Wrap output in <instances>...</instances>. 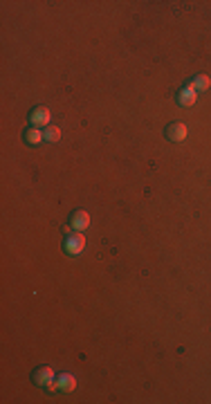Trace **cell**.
<instances>
[{
    "label": "cell",
    "mask_w": 211,
    "mask_h": 404,
    "mask_svg": "<svg viewBox=\"0 0 211 404\" xmlns=\"http://www.w3.org/2000/svg\"><path fill=\"white\" fill-rule=\"evenodd\" d=\"M59 386L63 391H74V377H72V375H68V373H63L59 377Z\"/></svg>",
    "instance_id": "cell-8"
},
{
    "label": "cell",
    "mask_w": 211,
    "mask_h": 404,
    "mask_svg": "<svg viewBox=\"0 0 211 404\" xmlns=\"http://www.w3.org/2000/svg\"><path fill=\"white\" fill-rule=\"evenodd\" d=\"M166 137H169L171 141H182L186 137V126L184 124H180V121L169 124V128H166Z\"/></svg>",
    "instance_id": "cell-4"
},
{
    "label": "cell",
    "mask_w": 211,
    "mask_h": 404,
    "mask_svg": "<svg viewBox=\"0 0 211 404\" xmlns=\"http://www.w3.org/2000/svg\"><path fill=\"white\" fill-rule=\"evenodd\" d=\"M66 252L72 254V256H76V254H81V249L86 247V238L81 236V234H72V236L66 238Z\"/></svg>",
    "instance_id": "cell-2"
},
{
    "label": "cell",
    "mask_w": 211,
    "mask_h": 404,
    "mask_svg": "<svg viewBox=\"0 0 211 404\" xmlns=\"http://www.w3.org/2000/svg\"><path fill=\"white\" fill-rule=\"evenodd\" d=\"M50 117H52V112L45 106H38L30 112V119L34 126H50Z\"/></svg>",
    "instance_id": "cell-3"
},
{
    "label": "cell",
    "mask_w": 211,
    "mask_h": 404,
    "mask_svg": "<svg viewBox=\"0 0 211 404\" xmlns=\"http://www.w3.org/2000/svg\"><path fill=\"white\" fill-rule=\"evenodd\" d=\"M196 101H198V95H196V90H193L191 86H186L184 90H180V95H177V103H180V106H184V108L193 106Z\"/></svg>",
    "instance_id": "cell-5"
},
{
    "label": "cell",
    "mask_w": 211,
    "mask_h": 404,
    "mask_svg": "<svg viewBox=\"0 0 211 404\" xmlns=\"http://www.w3.org/2000/svg\"><path fill=\"white\" fill-rule=\"evenodd\" d=\"M72 222V227L79 229V232H83V229H88V225H90V216H88L86 211H74L70 218Z\"/></svg>",
    "instance_id": "cell-6"
},
{
    "label": "cell",
    "mask_w": 211,
    "mask_h": 404,
    "mask_svg": "<svg viewBox=\"0 0 211 404\" xmlns=\"http://www.w3.org/2000/svg\"><path fill=\"white\" fill-rule=\"evenodd\" d=\"M25 141L27 144H40V141H43V135H40V131H36V128H30V131L25 133Z\"/></svg>",
    "instance_id": "cell-9"
},
{
    "label": "cell",
    "mask_w": 211,
    "mask_h": 404,
    "mask_svg": "<svg viewBox=\"0 0 211 404\" xmlns=\"http://www.w3.org/2000/svg\"><path fill=\"white\" fill-rule=\"evenodd\" d=\"M45 139H47V141H59V139H61V128H56V126H47V131H45Z\"/></svg>",
    "instance_id": "cell-10"
},
{
    "label": "cell",
    "mask_w": 211,
    "mask_h": 404,
    "mask_svg": "<svg viewBox=\"0 0 211 404\" xmlns=\"http://www.w3.org/2000/svg\"><path fill=\"white\" fill-rule=\"evenodd\" d=\"M32 379H34L38 386H47V391H54L56 386H59V384H54V370L47 369V366H43V369L34 370Z\"/></svg>",
    "instance_id": "cell-1"
},
{
    "label": "cell",
    "mask_w": 211,
    "mask_h": 404,
    "mask_svg": "<svg viewBox=\"0 0 211 404\" xmlns=\"http://www.w3.org/2000/svg\"><path fill=\"white\" fill-rule=\"evenodd\" d=\"M193 90H209V76L207 74H198L193 83H189Z\"/></svg>",
    "instance_id": "cell-7"
}]
</instances>
